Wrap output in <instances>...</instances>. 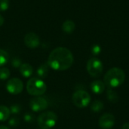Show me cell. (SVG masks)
Instances as JSON below:
<instances>
[{
  "label": "cell",
  "instance_id": "cell-2",
  "mask_svg": "<svg viewBox=\"0 0 129 129\" xmlns=\"http://www.w3.org/2000/svg\"><path fill=\"white\" fill-rule=\"evenodd\" d=\"M125 79V72L118 67H113L109 70L104 77V82L106 86L112 88L122 85Z\"/></svg>",
  "mask_w": 129,
  "mask_h": 129
},
{
  "label": "cell",
  "instance_id": "cell-5",
  "mask_svg": "<svg viewBox=\"0 0 129 129\" xmlns=\"http://www.w3.org/2000/svg\"><path fill=\"white\" fill-rule=\"evenodd\" d=\"M72 101L74 105L77 107L84 108L90 104L91 96L87 91L84 90H79L73 94Z\"/></svg>",
  "mask_w": 129,
  "mask_h": 129
},
{
  "label": "cell",
  "instance_id": "cell-16",
  "mask_svg": "<svg viewBox=\"0 0 129 129\" xmlns=\"http://www.w3.org/2000/svg\"><path fill=\"white\" fill-rule=\"evenodd\" d=\"M91 109L94 113H99L104 109V104L101 101H94L91 105Z\"/></svg>",
  "mask_w": 129,
  "mask_h": 129
},
{
  "label": "cell",
  "instance_id": "cell-27",
  "mask_svg": "<svg viewBox=\"0 0 129 129\" xmlns=\"http://www.w3.org/2000/svg\"><path fill=\"white\" fill-rule=\"evenodd\" d=\"M122 129H129V122H126L122 125Z\"/></svg>",
  "mask_w": 129,
  "mask_h": 129
},
{
  "label": "cell",
  "instance_id": "cell-17",
  "mask_svg": "<svg viewBox=\"0 0 129 129\" xmlns=\"http://www.w3.org/2000/svg\"><path fill=\"white\" fill-rule=\"evenodd\" d=\"M107 98L108 99V101H110V102H113V103H116L119 101V96L118 94H116V91L111 90V89H109L107 92Z\"/></svg>",
  "mask_w": 129,
  "mask_h": 129
},
{
  "label": "cell",
  "instance_id": "cell-13",
  "mask_svg": "<svg viewBox=\"0 0 129 129\" xmlns=\"http://www.w3.org/2000/svg\"><path fill=\"white\" fill-rule=\"evenodd\" d=\"M49 67H50L48 66V63H42V65H40L36 70L37 76L41 79L46 78L49 73Z\"/></svg>",
  "mask_w": 129,
  "mask_h": 129
},
{
  "label": "cell",
  "instance_id": "cell-3",
  "mask_svg": "<svg viewBox=\"0 0 129 129\" xmlns=\"http://www.w3.org/2000/svg\"><path fill=\"white\" fill-rule=\"evenodd\" d=\"M26 90L30 95L37 97L45 93L47 86L42 79L38 78H31L27 82Z\"/></svg>",
  "mask_w": 129,
  "mask_h": 129
},
{
  "label": "cell",
  "instance_id": "cell-6",
  "mask_svg": "<svg viewBox=\"0 0 129 129\" xmlns=\"http://www.w3.org/2000/svg\"><path fill=\"white\" fill-rule=\"evenodd\" d=\"M103 68L102 62L96 57L91 58L87 63V71L91 77H99L103 72Z\"/></svg>",
  "mask_w": 129,
  "mask_h": 129
},
{
  "label": "cell",
  "instance_id": "cell-15",
  "mask_svg": "<svg viewBox=\"0 0 129 129\" xmlns=\"http://www.w3.org/2000/svg\"><path fill=\"white\" fill-rule=\"evenodd\" d=\"M75 23L72 20H67L62 25V29L67 33H71L75 29Z\"/></svg>",
  "mask_w": 129,
  "mask_h": 129
},
{
  "label": "cell",
  "instance_id": "cell-7",
  "mask_svg": "<svg viewBox=\"0 0 129 129\" xmlns=\"http://www.w3.org/2000/svg\"><path fill=\"white\" fill-rule=\"evenodd\" d=\"M6 89L11 94H18L21 93L23 89V82L18 78H12L8 81Z\"/></svg>",
  "mask_w": 129,
  "mask_h": 129
},
{
  "label": "cell",
  "instance_id": "cell-4",
  "mask_svg": "<svg viewBox=\"0 0 129 129\" xmlns=\"http://www.w3.org/2000/svg\"><path fill=\"white\" fill-rule=\"evenodd\" d=\"M57 121V116L51 111L44 112L38 116L37 122L40 128L51 129L53 128Z\"/></svg>",
  "mask_w": 129,
  "mask_h": 129
},
{
  "label": "cell",
  "instance_id": "cell-19",
  "mask_svg": "<svg viewBox=\"0 0 129 129\" xmlns=\"http://www.w3.org/2000/svg\"><path fill=\"white\" fill-rule=\"evenodd\" d=\"M10 76V71L6 67H0V79L5 80Z\"/></svg>",
  "mask_w": 129,
  "mask_h": 129
},
{
  "label": "cell",
  "instance_id": "cell-1",
  "mask_svg": "<svg viewBox=\"0 0 129 129\" xmlns=\"http://www.w3.org/2000/svg\"><path fill=\"white\" fill-rule=\"evenodd\" d=\"M73 63V55L72 52L64 47H58L54 49L48 60V66L57 71L68 70Z\"/></svg>",
  "mask_w": 129,
  "mask_h": 129
},
{
  "label": "cell",
  "instance_id": "cell-23",
  "mask_svg": "<svg viewBox=\"0 0 129 129\" xmlns=\"http://www.w3.org/2000/svg\"><path fill=\"white\" fill-rule=\"evenodd\" d=\"M19 122H20V120L17 117L14 116V117H12L10 119L9 122H8V125L11 126V127H16L19 125Z\"/></svg>",
  "mask_w": 129,
  "mask_h": 129
},
{
  "label": "cell",
  "instance_id": "cell-21",
  "mask_svg": "<svg viewBox=\"0 0 129 129\" xmlns=\"http://www.w3.org/2000/svg\"><path fill=\"white\" fill-rule=\"evenodd\" d=\"M9 7V0H0V11H5Z\"/></svg>",
  "mask_w": 129,
  "mask_h": 129
},
{
  "label": "cell",
  "instance_id": "cell-8",
  "mask_svg": "<svg viewBox=\"0 0 129 129\" xmlns=\"http://www.w3.org/2000/svg\"><path fill=\"white\" fill-rule=\"evenodd\" d=\"M48 106L47 100L42 97L37 96L32 98L29 101V107L34 112H39L45 110Z\"/></svg>",
  "mask_w": 129,
  "mask_h": 129
},
{
  "label": "cell",
  "instance_id": "cell-12",
  "mask_svg": "<svg viewBox=\"0 0 129 129\" xmlns=\"http://www.w3.org/2000/svg\"><path fill=\"white\" fill-rule=\"evenodd\" d=\"M20 74L25 77V78H29L33 75V67L29 64V63H22L21 66L19 68Z\"/></svg>",
  "mask_w": 129,
  "mask_h": 129
},
{
  "label": "cell",
  "instance_id": "cell-24",
  "mask_svg": "<svg viewBox=\"0 0 129 129\" xmlns=\"http://www.w3.org/2000/svg\"><path fill=\"white\" fill-rule=\"evenodd\" d=\"M21 60L19 58H14L12 60H11V66L14 67V68H20V67L21 66Z\"/></svg>",
  "mask_w": 129,
  "mask_h": 129
},
{
  "label": "cell",
  "instance_id": "cell-9",
  "mask_svg": "<svg viewBox=\"0 0 129 129\" xmlns=\"http://www.w3.org/2000/svg\"><path fill=\"white\" fill-rule=\"evenodd\" d=\"M115 124V117L110 113H105L99 119V126L102 129H110Z\"/></svg>",
  "mask_w": 129,
  "mask_h": 129
},
{
  "label": "cell",
  "instance_id": "cell-28",
  "mask_svg": "<svg viewBox=\"0 0 129 129\" xmlns=\"http://www.w3.org/2000/svg\"><path fill=\"white\" fill-rule=\"evenodd\" d=\"M0 129H9V128H8L7 126H5V125H0Z\"/></svg>",
  "mask_w": 129,
  "mask_h": 129
},
{
  "label": "cell",
  "instance_id": "cell-26",
  "mask_svg": "<svg viewBox=\"0 0 129 129\" xmlns=\"http://www.w3.org/2000/svg\"><path fill=\"white\" fill-rule=\"evenodd\" d=\"M4 21H5V20H4V17H2V15H1V14H0V26L3 25V23H4Z\"/></svg>",
  "mask_w": 129,
  "mask_h": 129
},
{
  "label": "cell",
  "instance_id": "cell-10",
  "mask_svg": "<svg viewBox=\"0 0 129 129\" xmlns=\"http://www.w3.org/2000/svg\"><path fill=\"white\" fill-rule=\"evenodd\" d=\"M24 43L29 48H36L40 44V39L37 34L29 33L24 37Z\"/></svg>",
  "mask_w": 129,
  "mask_h": 129
},
{
  "label": "cell",
  "instance_id": "cell-25",
  "mask_svg": "<svg viewBox=\"0 0 129 129\" xmlns=\"http://www.w3.org/2000/svg\"><path fill=\"white\" fill-rule=\"evenodd\" d=\"M91 52L93 54H95V55H98V54H100L101 52V47L99 45H94L91 48Z\"/></svg>",
  "mask_w": 129,
  "mask_h": 129
},
{
  "label": "cell",
  "instance_id": "cell-22",
  "mask_svg": "<svg viewBox=\"0 0 129 129\" xmlns=\"http://www.w3.org/2000/svg\"><path fill=\"white\" fill-rule=\"evenodd\" d=\"M23 119L28 123H32L35 119V116L31 113H26L23 116Z\"/></svg>",
  "mask_w": 129,
  "mask_h": 129
},
{
  "label": "cell",
  "instance_id": "cell-20",
  "mask_svg": "<svg viewBox=\"0 0 129 129\" xmlns=\"http://www.w3.org/2000/svg\"><path fill=\"white\" fill-rule=\"evenodd\" d=\"M11 113L13 114H18L21 111V107L19 104H13L9 108Z\"/></svg>",
  "mask_w": 129,
  "mask_h": 129
},
{
  "label": "cell",
  "instance_id": "cell-11",
  "mask_svg": "<svg viewBox=\"0 0 129 129\" xmlns=\"http://www.w3.org/2000/svg\"><path fill=\"white\" fill-rule=\"evenodd\" d=\"M105 84L104 82L100 81V80H95L93 82H91V91L97 94H102L104 90H105Z\"/></svg>",
  "mask_w": 129,
  "mask_h": 129
},
{
  "label": "cell",
  "instance_id": "cell-14",
  "mask_svg": "<svg viewBox=\"0 0 129 129\" xmlns=\"http://www.w3.org/2000/svg\"><path fill=\"white\" fill-rule=\"evenodd\" d=\"M11 112L8 107L4 105H0V122H5L10 117Z\"/></svg>",
  "mask_w": 129,
  "mask_h": 129
},
{
  "label": "cell",
  "instance_id": "cell-29",
  "mask_svg": "<svg viewBox=\"0 0 129 129\" xmlns=\"http://www.w3.org/2000/svg\"><path fill=\"white\" fill-rule=\"evenodd\" d=\"M40 129H42V128H40Z\"/></svg>",
  "mask_w": 129,
  "mask_h": 129
},
{
  "label": "cell",
  "instance_id": "cell-18",
  "mask_svg": "<svg viewBox=\"0 0 129 129\" xmlns=\"http://www.w3.org/2000/svg\"><path fill=\"white\" fill-rule=\"evenodd\" d=\"M8 60V53L0 49V67L4 66Z\"/></svg>",
  "mask_w": 129,
  "mask_h": 129
}]
</instances>
